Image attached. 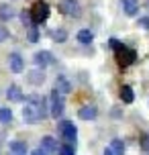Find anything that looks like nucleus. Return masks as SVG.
Returning <instances> with one entry per match:
<instances>
[{
	"instance_id": "nucleus-1",
	"label": "nucleus",
	"mask_w": 149,
	"mask_h": 155,
	"mask_svg": "<svg viewBox=\"0 0 149 155\" xmlns=\"http://www.w3.org/2000/svg\"><path fill=\"white\" fill-rule=\"evenodd\" d=\"M47 98H41L37 94H31L27 102H25V108H23V118L27 120L29 124L37 123L41 118L47 116Z\"/></svg>"
},
{
	"instance_id": "nucleus-2",
	"label": "nucleus",
	"mask_w": 149,
	"mask_h": 155,
	"mask_svg": "<svg viewBox=\"0 0 149 155\" xmlns=\"http://www.w3.org/2000/svg\"><path fill=\"white\" fill-rule=\"evenodd\" d=\"M63 108H65V102H63L61 92L53 90V92L49 94V114L53 116V118H59L63 114Z\"/></svg>"
},
{
	"instance_id": "nucleus-3",
	"label": "nucleus",
	"mask_w": 149,
	"mask_h": 155,
	"mask_svg": "<svg viewBox=\"0 0 149 155\" xmlns=\"http://www.w3.org/2000/svg\"><path fill=\"white\" fill-rule=\"evenodd\" d=\"M57 129H59V135H61V139L65 141V143H70V145H76L78 131H76V124L71 123V120H61Z\"/></svg>"
},
{
	"instance_id": "nucleus-4",
	"label": "nucleus",
	"mask_w": 149,
	"mask_h": 155,
	"mask_svg": "<svg viewBox=\"0 0 149 155\" xmlns=\"http://www.w3.org/2000/svg\"><path fill=\"white\" fill-rule=\"evenodd\" d=\"M31 16H33V23L35 25L45 23L47 16H49V4L43 2V0H37V2L31 6Z\"/></svg>"
},
{
	"instance_id": "nucleus-5",
	"label": "nucleus",
	"mask_w": 149,
	"mask_h": 155,
	"mask_svg": "<svg viewBox=\"0 0 149 155\" xmlns=\"http://www.w3.org/2000/svg\"><path fill=\"white\" fill-rule=\"evenodd\" d=\"M114 57H117V63L121 65V68H129L131 63H135V59H137V53H135L133 49H129V47L121 45L114 51Z\"/></svg>"
},
{
	"instance_id": "nucleus-6",
	"label": "nucleus",
	"mask_w": 149,
	"mask_h": 155,
	"mask_svg": "<svg viewBox=\"0 0 149 155\" xmlns=\"http://www.w3.org/2000/svg\"><path fill=\"white\" fill-rule=\"evenodd\" d=\"M59 10L68 16H78L80 4H78V0H59Z\"/></svg>"
},
{
	"instance_id": "nucleus-7",
	"label": "nucleus",
	"mask_w": 149,
	"mask_h": 155,
	"mask_svg": "<svg viewBox=\"0 0 149 155\" xmlns=\"http://www.w3.org/2000/svg\"><path fill=\"white\" fill-rule=\"evenodd\" d=\"M33 61H35V65H39V68H47L55 59H53V53L51 51H37L35 57H33Z\"/></svg>"
},
{
	"instance_id": "nucleus-8",
	"label": "nucleus",
	"mask_w": 149,
	"mask_h": 155,
	"mask_svg": "<svg viewBox=\"0 0 149 155\" xmlns=\"http://www.w3.org/2000/svg\"><path fill=\"white\" fill-rule=\"evenodd\" d=\"M8 65H10V70L15 71V74H21L25 68V61H23V57L18 53H10V57H8Z\"/></svg>"
},
{
	"instance_id": "nucleus-9",
	"label": "nucleus",
	"mask_w": 149,
	"mask_h": 155,
	"mask_svg": "<svg viewBox=\"0 0 149 155\" xmlns=\"http://www.w3.org/2000/svg\"><path fill=\"white\" fill-rule=\"evenodd\" d=\"M6 98H8L10 102H21V100H25L23 92H21V88H18L16 84L8 86V90H6Z\"/></svg>"
},
{
	"instance_id": "nucleus-10",
	"label": "nucleus",
	"mask_w": 149,
	"mask_h": 155,
	"mask_svg": "<svg viewBox=\"0 0 149 155\" xmlns=\"http://www.w3.org/2000/svg\"><path fill=\"white\" fill-rule=\"evenodd\" d=\"M55 90H57V92H61V94L71 92V84H70V80H68L65 76H57V80H55Z\"/></svg>"
},
{
	"instance_id": "nucleus-11",
	"label": "nucleus",
	"mask_w": 149,
	"mask_h": 155,
	"mask_svg": "<svg viewBox=\"0 0 149 155\" xmlns=\"http://www.w3.org/2000/svg\"><path fill=\"white\" fill-rule=\"evenodd\" d=\"M8 149H10V155H27V145L23 141H10Z\"/></svg>"
},
{
	"instance_id": "nucleus-12",
	"label": "nucleus",
	"mask_w": 149,
	"mask_h": 155,
	"mask_svg": "<svg viewBox=\"0 0 149 155\" xmlns=\"http://www.w3.org/2000/svg\"><path fill=\"white\" fill-rule=\"evenodd\" d=\"M96 114H98V110H96L94 106H82V108L78 110V116L82 120H92V118H96Z\"/></svg>"
},
{
	"instance_id": "nucleus-13",
	"label": "nucleus",
	"mask_w": 149,
	"mask_h": 155,
	"mask_svg": "<svg viewBox=\"0 0 149 155\" xmlns=\"http://www.w3.org/2000/svg\"><path fill=\"white\" fill-rule=\"evenodd\" d=\"M123 10L127 16H135L139 10V2L137 0H123Z\"/></svg>"
},
{
	"instance_id": "nucleus-14",
	"label": "nucleus",
	"mask_w": 149,
	"mask_h": 155,
	"mask_svg": "<svg viewBox=\"0 0 149 155\" xmlns=\"http://www.w3.org/2000/svg\"><path fill=\"white\" fill-rule=\"evenodd\" d=\"M41 147L45 149V151H47V153H53V151H57V143H55V139L53 137H43V139H41Z\"/></svg>"
},
{
	"instance_id": "nucleus-15",
	"label": "nucleus",
	"mask_w": 149,
	"mask_h": 155,
	"mask_svg": "<svg viewBox=\"0 0 149 155\" xmlns=\"http://www.w3.org/2000/svg\"><path fill=\"white\" fill-rule=\"evenodd\" d=\"M121 100L125 102V104H131L135 100V94H133V88L131 86H123L121 88Z\"/></svg>"
},
{
	"instance_id": "nucleus-16",
	"label": "nucleus",
	"mask_w": 149,
	"mask_h": 155,
	"mask_svg": "<svg viewBox=\"0 0 149 155\" xmlns=\"http://www.w3.org/2000/svg\"><path fill=\"white\" fill-rule=\"evenodd\" d=\"M92 39H94L92 31H88V29H82V31H78V41H80V43L90 45V43H92Z\"/></svg>"
},
{
	"instance_id": "nucleus-17",
	"label": "nucleus",
	"mask_w": 149,
	"mask_h": 155,
	"mask_svg": "<svg viewBox=\"0 0 149 155\" xmlns=\"http://www.w3.org/2000/svg\"><path fill=\"white\" fill-rule=\"evenodd\" d=\"M15 16V10L8 6V4H0V18L2 21H10Z\"/></svg>"
},
{
	"instance_id": "nucleus-18",
	"label": "nucleus",
	"mask_w": 149,
	"mask_h": 155,
	"mask_svg": "<svg viewBox=\"0 0 149 155\" xmlns=\"http://www.w3.org/2000/svg\"><path fill=\"white\" fill-rule=\"evenodd\" d=\"M110 149H112L117 155H123V153H125V143H123L121 139H112V143H110Z\"/></svg>"
},
{
	"instance_id": "nucleus-19",
	"label": "nucleus",
	"mask_w": 149,
	"mask_h": 155,
	"mask_svg": "<svg viewBox=\"0 0 149 155\" xmlns=\"http://www.w3.org/2000/svg\"><path fill=\"white\" fill-rule=\"evenodd\" d=\"M43 80H45L43 71H31V74H29V82H31V84H43Z\"/></svg>"
},
{
	"instance_id": "nucleus-20",
	"label": "nucleus",
	"mask_w": 149,
	"mask_h": 155,
	"mask_svg": "<svg viewBox=\"0 0 149 155\" xmlns=\"http://www.w3.org/2000/svg\"><path fill=\"white\" fill-rule=\"evenodd\" d=\"M10 120H12V110L0 108V123H10Z\"/></svg>"
},
{
	"instance_id": "nucleus-21",
	"label": "nucleus",
	"mask_w": 149,
	"mask_h": 155,
	"mask_svg": "<svg viewBox=\"0 0 149 155\" xmlns=\"http://www.w3.org/2000/svg\"><path fill=\"white\" fill-rule=\"evenodd\" d=\"M57 151H59V155H76V151H74V145H70V143H63V145L57 149Z\"/></svg>"
},
{
	"instance_id": "nucleus-22",
	"label": "nucleus",
	"mask_w": 149,
	"mask_h": 155,
	"mask_svg": "<svg viewBox=\"0 0 149 155\" xmlns=\"http://www.w3.org/2000/svg\"><path fill=\"white\" fill-rule=\"evenodd\" d=\"M51 37H53L57 43H63L65 37H68V33H65V31H53V33H51Z\"/></svg>"
},
{
	"instance_id": "nucleus-23",
	"label": "nucleus",
	"mask_w": 149,
	"mask_h": 155,
	"mask_svg": "<svg viewBox=\"0 0 149 155\" xmlns=\"http://www.w3.org/2000/svg\"><path fill=\"white\" fill-rule=\"evenodd\" d=\"M37 39H39V33H37L35 27H31V29H29V41H31V43H37Z\"/></svg>"
},
{
	"instance_id": "nucleus-24",
	"label": "nucleus",
	"mask_w": 149,
	"mask_h": 155,
	"mask_svg": "<svg viewBox=\"0 0 149 155\" xmlns=\"http://www.w3.org/2000/svg\"><path fill=\"white\" fill-rule=\"evenodd\" d=\"M139 27H141V29H145V31H149V16L139 18Z\"/></svg>"
},
{
	"instance_id": "nucleus-25",
	"label": "nucleus",
	"mask_w": 149,
	"mask_h": 155,
	"mask_svg": "<svg viewBox=\"0 0 149 155\" xmlns=\"http://www.w3.org/2000/svg\"><path fill=\"white\" fill-rule=\"evenodd\" d=\"M121 45H123V43H121L118 39H110V41H108V47H110V49H114V51H117Z\"/></svg>"
},
{
	"instance_id": "nucleus-26",
	"label": "nucleus",
	"mask_w": 149,
	"mask_h": 155,
	"mask_svg": "<svg viewBox=\"0 0 149 155\" xmlns=\"http://www.w3.org/2000/svg\"><path fill=\"white\" fill-rule=\"evenodd\" d=\"M8 39V31H6V27H2V25H0V43H2V41H6Z\"/></svg>"
},
{
	"instance_id": "nucleus-27",
	"label": "nucleus",
	"mask_w": 149,
	"mask_h": 155,
	"mask_svg": "<svg viewBox=\"0 0 149 155\" xmlns=\"http://www.w3.org/2000/svg\"><path fill=\"white\" fill-rule=\"evenodd\" d=\"M141 147L145 149V151H149V135H143L141 137Z\"/></svg>"
},
{
	"instance_id": "nucleus-28",
	"label": "nucleus",
	"mask_w": 149,
	"mask_h": 155,
	"mask_svg": "<svg viewBox=\"0 0 149 155\" xmlns=\"http://www.w3.org/2000/svg\"><path fill=\"white\" fill-rule=\"evenodd\" d=\"M31 155H49V153H47V151H45L43 147H41V149H35V151H33Z\"/></svg>"
},
{
	"instance_id": "nucleus-29",
	"label": "nucleus",
	"mask_w": 149,
	"mask_h": 155,
	"mask_svg": "<svg viewBox=\"0 0 149 155\" xmlns=\"http://www.w3.org/2000/svg\"><path fill=\"white\" fill-rule=\"evenodd\" d=\"M104 155H117V153H114L110 147H106V149H104Z\"/></svg>"
}]
</instances>
